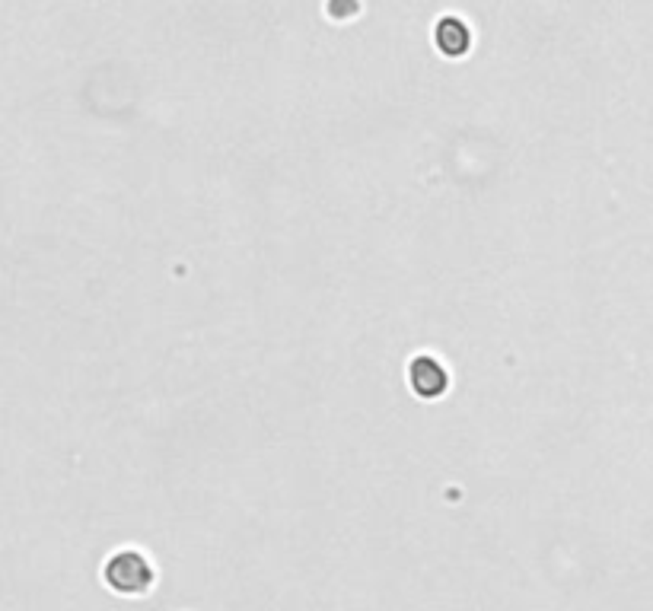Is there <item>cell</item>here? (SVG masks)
I'll use <instances>...</instances> for the list:
<instances>
[{
    "mask_svg": "<svg viewBox=\"0 0 653 611\" xmlns=\"http://www.w3.org/2000/svg\"><path fill=\"white\" fill-rule=\"evenodd\" d=\"M102 580H106V586L112 592H118V596H144V592L153 589L157 573H153V564H150L147 554L125 548V551H115L106 561Z\"/></svg>",
    "mask_w": 653,
    "mask_h": 611,
    "instance_id": "1",
    "label": "cell"
},
{
    "mask_svg": "<svg viewBox=\"0 0 653 611\" xmlns=\"http://www.w3.org/2000/svg\"><path fill=\"white\" fill-rule=\"evenodd\" d=\"M411 389L421 398H440L446 392V370L434 357H415L408 366Z\"/></svg>",
    "mask_w": 653,
    "mask_h": 611,
    "instance_id": "2",
    "label": "cell"
},
{
    "mask_svg": "<svg viewBox=\"0 0 653 611\" xmlns=\"http://www.w3.org/2000/svg\"><path fill=\"white\" fill-rule=\"evenodd\" d=\"M437 45L443 55H466V48H469V29L462 20H453V16H446V20H440L437 26Z\"/></svg>",
    "mask_w": 653,
    "mask_h": 611,
    "instance_id": "3",
    "label": "cell"
}]
</instances>
